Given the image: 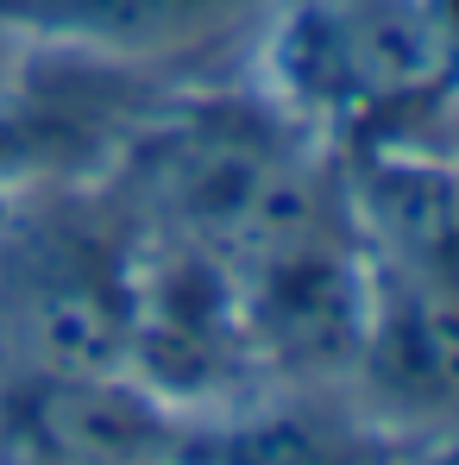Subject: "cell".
<instances>
[{
	"instance_id": "6da1fadb",
	"label": "cell",
	"mask_w": 459,
	"mask_h": 465,
	"mask_svg": "<svg viewBox=\"0 0 459 465\" xmlns=\"http://www.w3.org/2000/svg\"><path fill=\"white\" fill-rule=\"evenodd\" d=\"M245 70L340 152L403 139L459 94V0H284Z\"/></svg>"
},
{
	"instance_id": "7a4b0ae2",
	"label": "cell",
	"mask_w": 459,
	"mask_h": 465,
	"mask_svg": "<svg viewBox=\"0 0 459 465\" xmlns=\"http://www.w3.org/2000/svg\"><path fill=\"white\" fill-rule=\"evenodd\" d=\"M284 0H0V38L152 88H195L252 64Z\"/></svg>"
},
{
	"instance_id": "3957f363",
	"label": "cell",
	"mask_w": 459,
	"mask_h": 465,
	"mask_svg": "<svg viewBox=\"0 0 459 465\" xmlns=\"http://www.w3.org/2000/svg\"><path fill=\"white\" fill-rule=\"evenodd\" d=\"M428 453L346 384L308 378H252L183 409L170 440V465H422Z\"/></svg>"
},
{
	"instance_id": "277c9868",
	"label": "cell",
	"mask_w": 459,
	"mask_h": 465,
	"mask_svg": "<svg viewBox=\"0 0 459 465\" xmlns=\"http://www.w3.org/2000/svg\"><path fill=\"white\" fill-rule=\"evenodd\" d=\"M346 390L422 447L459 440V290L372 264V309Z\"/></svg>"
},
{
	"instance_id": "5b68a950",
	"label": "cell",
	"mask_w": 459,
	"mask_h": 465,
	"mask_svg": "<svg viewBox=\"0 0 459 465\" xmlns=\"http://www.w3.org/2000/svg\"><path fill=\"white\" fill-rule=\"evenodd\" d=\"M346 202L372 264L459 290V157L428 139L346 145Z\"/></svg>"
},
{
	"instance_id": "8992f818",
	"label": "cell",
	"mask_w": 459,
	"mask_h": 465,
	"mask_svg": "<svg viewBox=\"0 0 459 465\" xmlns=\"http://www.w3.org/2000/svg\"><path fill=\"white\" fill-rule=\"evenodd\" d=\"M422 465H459V447H454V440H447V447H434V453H428V460H422Z\"/></svg>"
},
{
	"instance_id": "52a82bcc",
	"label": "cell",
	"mask_w": 459,
	"mask_h": 465,
	"mask_svg": "<svg viewBox=\"0 0 459 465\" xmlns=\"http://www.w3.org/2000/svg\"><path fill=\"white\" fill-rule=\"evenodd\" d=\"M0 465H95V460H0Z\"/></svg>"
},
{
	"instance_id": "ba28073f",
	"label": "cell",
	"mask_w": 459,
	"mask_h": 465,
	"mask_svg": "<svg viewBox=\"0 0 459 465\" xmlns=\"http://www.w3.org/2000/svg\"><path fill=\"white\" fill-rule=\"evenodd\" d=\"M6 64H13V45H6V38H0V76H6Z\"/></svg>"
},
{
	"instance_id": "9c48e42d",
	"label": "cell",
	"mask_w": 459,
	"mask_h": 465,
	"mask_svg": "<svg viewBox=\"0 0 459 465\" xmlns=\"http://www.w3.org/2000/svg\"><path fill=\"white\" fill-rule=\"evenodd\" d=\"M454 447H459V440H454Z\"/></svg>"
}]
</instances>
